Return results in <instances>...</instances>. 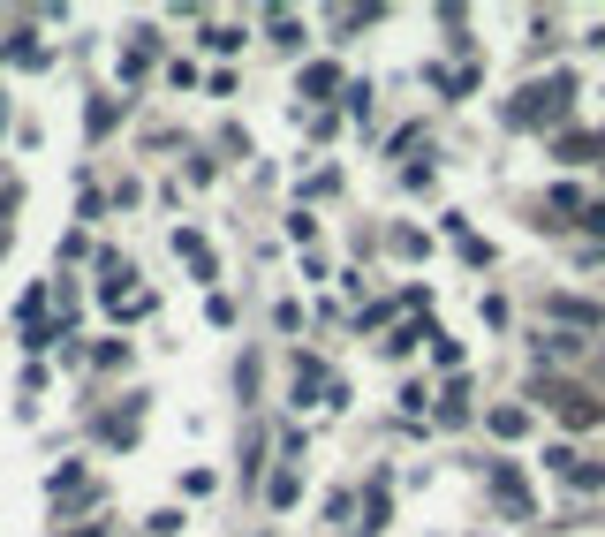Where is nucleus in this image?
<instances>
[{"label":"nucleus","mask_w":605,"mask_h":537,"mask_svg":"<svg viewBox=\"0 0 605 537\" xmlns=\"http://www.w3.org/2000/svg\"><path fill=\"white\" fill-rule=\"evenodd\" d=\"M568 76H553V84H530V91H522V99L515 106H507V122H515V129H530V122H545V114H553V106H568Z\"/></svg>","instance_id":"obj_1"},{"label":"nucleus","mask_w":605,"mask_h":537,"mask_svg":"<svg viewBox=\"0 0 605 537\" xmlns=\"http://www.w3.org/2000/svg\"><path fill=\"white\" fill-rule=\"evenodd\" d=\"M537 401H553L568 424H598V401H590L583 386H537Z\"/></svg>","instance_id":"obj_2"}]
</instances>
